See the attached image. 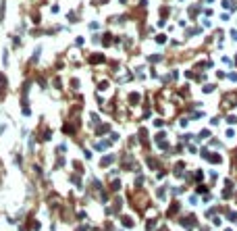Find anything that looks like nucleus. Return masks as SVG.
<instances>
[{"instance_id": "obj_1", "label": "nucleus", "mask_w": 237, "mask_h": 231, "mask_svg": "<svg viewBox=\"0 0 237 231\" xmlns=\"http://www.w3.org/2000/svg\"><path fill=\"white\" fill-rule=\"evenodd\" d=\"M100 60H104V56H100V54H94V56H92V63H100Z\"/></svg>"}]
</instances>
